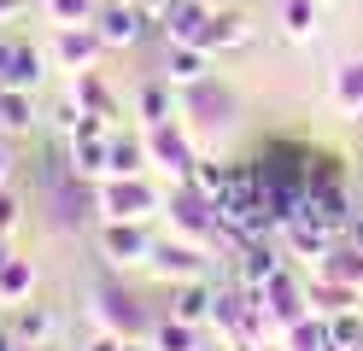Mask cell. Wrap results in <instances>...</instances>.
<instances>
[{
	"instance_id": "cell-12",
	"label": "cell",
	"mask_w": 363,
	"mask_h": 351,
	"mask_svg": "<svg viewBox=\"0 0 363 351\" xmlns=\"http://www.w3.org/2000/svg\"><path fill=\"white\" fill-rule=\"evenodd\" d=\"M182 111L199 117L206 129H223V123H229V111H235V94H229V88H217V82L206 77V82L182 88Z\"/></svg>"
},
{
	"instance_id": "cell-33",
	"label": "cell",
	"mask_w": 363,
	"mask_h": 351,
	"mask_svg": "<svg viewBox=\"0 0 363 351\" xmlns=\"http://www.w3.org/2000/svg\"><path fill=\"white\" fill-rule=\"evenodd\" d=\"M135 6H141V18H147V23H164L176 0H135Z\"/></svg>"
},
{
	"instance_id": "cell-31",
	"label": "cell",
	"mask_w": 363,
	"mask_h": 351,
	"mask_svg": "<svg viewBox=\"0 0 363 351\" xmlns=\"http://www.w3.org/2000/svg\"><path fill=\"white\" fill-rule=\"evenodd\" d=\"M100 0H48V18L53 23H94Z\"/></svg>"
},
{
	"instance_id": "cell-7",
	"label": "cell",
	"mask_w": 363,
	"mask_h": 351,
	"mask_svg": "<svg viewBox=\"0 0 363 351\" xmlns=\"http://www.w3.org/2000/svg\"><path fill=\"white\" fill-rule=\"evenodd\" d=\"M94 322L106 328V334H123V340H141V334H147L141 304H135L123 287H100V293H94Z\"/></svg>"
},
{
	"instance_id": "cell-3",
	"label": "cell",
	"mask_w": 363,
	"mask_h": 351,
	"mask_svg": "<svg viewBox=\"0 0 363 351\" xmlns=\"http://www.w3.org/2000/svg\"><path fill=\"white\" fill-rule=\"evenodd\" d=\"M147 152H152V164H158V170H170L176 182H194L199 152H194V140L182 135V123H176V117H170V123H158V129H147Z\"/></svg>"
},
{
	"instance_id": "cell-38",
	"label": "cell",
	"mask_w": 363,
	"mask_h": 351,
	"mask_svg": "<svg viewBox=\"0 0 363 351\" xmlns=\"http://www.w3.org/2000/svg\"><path fill=\"white\" fill-rule=\"evenodd\" d=\"M12 47L18 41H0V77H6V65H12Z\"/></svg>"
},
{
	"instance_id": "cell-36",
	"label": "cell",
	"mask_w": 363,
	"mask_h": 351,
	"mask_svg": "<svg viewBox=\"0 0 363 351\" xmlns=\"http://www.w3.org/2000/svg\"><path fill=\"white\" fill-rule=\"evenodd\" d=\"M6 176H12V152H6V140H0V187H6Z\"/></svg>"
},
{
	"instance_id": "cell-28",
	"label": "cell",
	"mask_w": 363,
	"mask_h": 351,
	"mask_svg": "<svg viewBox=\"0 0 363 351\" xmlns=\"http://www.w3.org/2000/svg\"><path fill=\"white\" fill-rule=\"evenodd\" d=\"M152 351H199V328L182 316H164L152 328Z\"/></svg>"
},
{
	"instance_id": "cell-32",
	"label": "cell",
	"mask_w": 363,
	"mask_h": 351,
	"mask_svg": "<svg viewBox=\"0 0 363 351\" xmlns=\"http://www.w3.org/2000/svg\"><path fill=\"white\" fill-rule=\"evenodd\" d=\"M18 217H24V199H18L12 187H0V234H12V228H18Z\"/></svg>"
},
{
	"instance_id": "cell-26",
	"label": "cell",
	"mask_w": 363,
	"mask_h": 351,
	"mask_svg": "<svg viewBox=\"0 0 363 351\" xmlns=\"http://www.w3.org/2000/svg\"><path fill=\"white\" fill-rule=\"evenodd\" d=\"M135 111H141V123L158 129V123H170L176 117V100H170V82H147L141 94H135Z\"/></svg>"
},
{
	"instance_id": "cell-22",
	"label": "cell",
	"mask_w": 363,
	"mask_h": 351,
	"mask_svg": "<svg viewBox=\"0 0 363 351\" xmlns=\"http://www.w3.org/2000/svg\"><path fill=\"white\" fill-rule=\"evenodd\" d=\"M35 129V106L24 88H0V135H30Z\"/></svg>"
},
{
	"instance_id": "cell-40",
	"label": "cell",
	"mask_w": 363,
	"mask_h": 351,
	"mask_svg": "<svg viewBox=\"0 0 363 351\" xmlns=\"http://www.w3.org/2000/svg\"><path fill=\"white\" fill-rule=\"evenodd\" d=\"M123 351H152V340H147V345H141V340H123Z\"/></svg>"
},
{
	"instance_id": "cell-15",
	"label": "cell",
	"mask_w": 363,
	"mask_h": 351,
	"mask_svg": "<svg viewBox=\"0 0 363 351\" xmlns=\"http://www.w3.org/2000/svg\"><path fill=\"white\" fill-rule=\"evenodd\" d=\"M211 311H217V287H211L206 275H194V281H176V293H170V316L194 322V328H206V322H211Z\"/></svg>"
},
{
	"instance_id": "cell-23",
	"label": "cell",
	"mask_w": 363,
	"mask_h": 351,
	"mask_svg": "<svg viewBox=\"0 0 363 351\" xmlns=\"http://www.w3.org/2000/svg\"><path fill=\"white\" fill-rule=\"evenodd\" d=\"M147 164H152L147 140H135V135H111V164H106V176H141Z\"/></svg>"
},
{
	"instance_id": "cell-1",
	"label": "cell",
	"mask_w": 363,
	"mask_h": 351,
	"mask_svg": "<svg viewBox=\"0 0 363 351\" xmlns=\"http://www.w3.org/2000/svg\"><path fill=\"white\" fill-rule=\"evenodd\" d=\"M164 211H170V228L182 234V240H194V246L217 240V205L199 194L194 182H176V194L164 199Z\"/></svg>"
},
{
	"instance_id": "cell-24",
	"label": "cell",
	"mask_w": 363,
	"mask_h": 351,
	"mask_svg": "<svg viewBox=\"0 0 363 351\" xmlns=\"http://www.w3.org/2000/svg\"><path fill=\"white\" fill-rule=\"evenodd\" d=\"M30 293H35L30 257H6V264H0V304H24Z\"/></svg>"
},
{
	"instance_id": "cell-5",
	"label": "cell",
	"mask_w": 363,
	"mask_h": 351,
	"mask_svg": "<svg viewBox=\"0 0 363 351\" xmlns=\"http://www.w3.org/2000/svg\"><path fill=\"white\" fill-rule=\"evenodd\" d=\"M100 53H111V47L100 41L94 23H59V35H53V59H59V70H94Z\"/></svg>"
},
{
	"instance_id": "cell-34",
	"label": "cell",
	"mask_w": 363,
	"mask_h": 351,
	"mask_svg": "<svg viewBox=\"0 0 363 351\" xmlns=\"http://www.w3.org/2000/svg\"><path fill=\"white\" fill-rule=\"evenodd\" d=\"M82 351H123V334H106V328H100V334H94V340H88Z\"/></svg>"
},
{
	"instance_id": "cell-37",
	"label": "cell",
	"mask_w": 363,
	"mask_h": 351,
	"mask_svg": "<svg viewBox=\"0 0 363 351\" xmlns=\"http://www.w3.org/2000/svg\"><path fill=\"white\" fill-rule=\"evenodd\" d=\"M346 240H352V246H363V217H352V223H346Z\"/></svg>"
},
{
	"instance_id": "cell-20",
	"label": "cell",
	"mask_w": 363,
	"mask_h": 351,
	"mask_svg": "<svg viewBox=\"0 0 363 351\" xmlns=\"http://www.w3.org/2000/svg\"><path fill=\"white\" fill-rule=\"evenodd\" d=\"M235 257H240V287H264V281L281 269V252L269 246V240H246Z\"/></svg>"
},
{
	"instance_id": "cell-35",
	"label": "cell",
	"mask_w": 363,
	"mask_h": 351,
	"mask_svg": "<svg viewBox=\"0 0 363 351\" xmlns=\"http://www.w3.org/2000/svg\"><path fill=\"white\" fill-rule=\"evenodd\" d=\"M0 351H24V340H18V334H12V322H6V328H0Z\"/></svg>"
},
{
	"instance_id": "cell-11",
	"label": "cell",
	"mask_w": 363,
	"mask_h": 351,
	"mask_svg": "<svg viewBox=\"0 0 363 351\" xmlns=\"http://www.w3.org/2000/svg\"><path fill=\"white\" fill-rule=\"evenodd\" d=\"M100 246H106L111 264H147V252H152L147 228L141 223H123V217H106L100 223Z\"/></svg>"
},
{
	"instance_id": "cell-9",
	"label": "cell",
	"mask_w": 363,
	"mask_h": 351,
	"mask_svg": "<svg viewBox=\"0 0 363 351\" xmlns=\"http://www.w3.org/2000/svg\"><path fill=\"white\" fill-rule=\"evenodd\" d=\"M48 199H53V223H59V228H82L88 211H100V199L82 194V176H77V170L53 176V182H48Z\"/></svg>"
},
{
	"instance_id": "cell-41",
	"label": "cell",
	"mask_w": 363,
	"mask_h": 351,
	"mask_svg": "<svg viewBox=\"0 0 363 351\" xmlns=\"http://www.w3.org/2000/svg\"><path fill=\"white\" fill-rule=\"evenodd\" d=\"M258 351H287V345H281V340H269V345H258Z\"/></svg>"
},
{
	"instance_id": "cell-19",
	"label": "cell",
	"mask_w": 363,
	"mask_h": 351,
	"mask_svg": "<svg viewBox=\"0 0 363 351\" xmlns=\"http://www.w3.org/2000/svg\"><path fill=\"white\" fill-rule=\"evenodd\" d=\"M287 351H334V334H328V316L323 311H305L299 322H287V334H281Z\"/></svg>"
},
{
	"instance_id": "cell-29",
	"label": "cell",
	"mask_w": 363,
	"mask_h": 351,
	"mask_svg": "<svg viewBox=\"0 0 363 351\" xmlns=\"http://www.w3.org/2000/svg\"><path fill=\"white\" fill-rule=\"evenodd\" d=\"M316 0H281V30L293 35V41H311L316 35Z\"/></svg>"
},
{
	"instance_id": "cell-14",
	"label": "cell",
	"mask_w": 363,
	"mask_h": 351,
	"mask_svg": "<svg viewBox=\"0 0 363 351\" xmlns=\"http://www.w3.org/2000/svg\"><path fill=\"white\" fill-rule=\"evenodd\" d=\"M211 77V47H194V41H170L164 53V82L170 88H194Z\"/></svg>"
},
{
	"instance_id": "cell-30",
	"label": "cell",
	"mask_w": 363,
	"mask_h": 351,
	"mask_svg": "<svg viewBox=\"0 0 363 351\" xmlns=\"http://www.w3.org/2000/svg\"><path fill=\"white\" fill-rule=\"evenodd\" d=\"M328 334H334V351H363V311H334L328 316Z\"/></svg>"
},
{
	"instance_id": "cell-2",
	"label": "cell",
	"mask_w": 363,
	"mask_h": 351,
	"mask_svg": "<svg viewBox=\"0 0 363 351\" xmlns=\"http://www.w3.org/2000/svg\"><path fill=\"white\" fill-rule=\"evenodd\" d=\"M94 199H100V217H123V223H147L152 211H164V199L141 176H106V187Z\"/></svg>"
},
{
	"instance_id": "cell-17",
	"label": "cell",
	"mask_w": 363,
	"mask_h": 351,
	"mask_svg": "<svg viewBox=\"0 0 363 351\" xmlns=\"http://www.w3.org/2000/svg\"><path fill=\"white\" fill-rule=\"evenodd\" d=\"M12 334L24 340V351H41L53 340V311H48V304H30V299L12 304Z\"/></svg>"
},
{
	"instance_id": "cell-8",
	"label": "cell",
	"mask_w": 363,
	"mask_h": 351,
	"mask_svg": "<svg viewBox=\"0 0 363 351\" xmlns=\"http://www.w3.org/2000/svg\"><path fill=\"white\" fill-rule=\"evenodd\" d=\"M147 269L158 275V281H194V275H206V257H199V246L194 240H152V252H147Z\"/></svg>"
},
{
	"instance_id": "cell-10",
	"label": "cell",
	"mask_w": 363,
	"mask_h": 351,
	"mask_svg": "<svg viewBox=\"0 0 363 351\" xmlns=\"http://www.w3.org/2000/svg\"><path fill=\"white\" fill-rule=\"evenodd\" d=\"M281 246H287L293 257H305V264H323V257L340 246V234L323 228L316 217H293V223H281Z\"/></svg>"
},
{
	"instance_id": "cell-25",
	"label": "cell",
	"mask_w": 363,
	"mask_h": 351,
	"mask_svg": "<svg viewBox=\"0 0 363 351\" xmlns=\"http://www.w3.org/2000/svg\"><path fill=\"white\" fill-rule=\"evenodd\" d=\"M363 293L357 287H346V281H328V275H316L311 281V311H323V316H334V311H352Z\"/></svg>"
},
{
	"instance_id": "cell-21",
	"label": "cell",
	"mask_w": 363,
	"mask_h": 351,
	"mask_svg": "<svg viewBox=\"0 0 363 351\" xmlns=\"http://www.w3.org/2000/svg\"><path fill=\"white\" fill-rule=\"evenodd\" d=\"M316 275H328V281H346V287H357L363 293V246H352V240H340L323 264H316Z\"/></svg>"
},
{
	"instance_id": "cell-4",
	"label": "cell",
	"mask_w": 363,
	"mask_h": 351,
	"mask_svg": "<svg viewBox=\"0 0 363 351\" xmlns=\"http://www.w3.org/2000/svg\"><path fill=\"white\" fill-rule=\"evenodd\" d=\"M252 293L264 299V311L276 316V328H281V334H287V322H299V316L311 311V287H305L299 275H287V269H276V275H269L264 287H252Z\"/></svg>"
},
{
	"instance_id": "cell-27",
	"label": "cell",
	"mask_w": 363,
	"mask_h": 351,
	"mask_svg": "<svg viewBox=\"0 0 363 351\" xmlns=\"http://www.w3.org/2000/svg\"><path fill=\"white\" fill-rule=\"evenodd\" d=\"M334 106L363 117V59H346V65L334 70Z\"/></svg>"
},
{
	"instance_id": "cell-6",
	"label": "cell",
	"mask_w": 363,
	"mask_h": 351,
	"mask_svg": "<svg viewBox=\"0 0 363 351\" xmlns=\"http://www.w3.org/2000/svg\"><path fill=\"white\" fill-rule=\"evenodd\" d=\"M94 30H100V41L106 47H135L147 35V18H141V6L135 0H100V12H94Z\"/></svg>"
},
{
	"instance_id": "cell-13",
	"label": "cell",
	"mask_w": 363,
	"mask_h": 351,
	"mask_svg": "<svg viewBox=\"0 0 363 351\" xmlns=\"http://www.w3.org/2000/svg\"><path fill=\"white\" fill-rule=\"evenodd\" d=\"M211 18H217V6H206V0H176L170 18H164V35H170V41L211 47Z\"/></svg>"
},
{
	"instance_id": "cell-42",
	"label": "cell",
	"mask_w": 363,
	"mask_h": 351,
	"mask_svg": "<svg viewBox=\"0 0 363 351\" xmlns=\"http://www.w3.org/2000/svg\"><path fill=\"white\" fill-rule=\"evenodd\" d=\"M206 6H229V0H206Z\"/></svg>"
},
{
	"instance_id": "cell-18",
	"label": "cell",
	"mask_w": 363,
	"mask_h": 351,
	"mask_svg": "<svg viewBox=\"0 0 363 351\" xmlns=\"http://www.w3.org/2000/svg\"><path fill=\"white\" fill-rule=\"evenodd\" d=\"M48 53L41 47H30V41H18L12 47V65H6V77H0V88H24V94H35L41 88V77H48Z\"/></svg>"
},
{
	"instance_id": "cell-16",
	"label": "cell",
	"mask_w": 363,
	"mask_h": 351,
	"mask_svg": "<svg viewBox=\"0 0 363 351\" xmlns=\"http://www.w3.org/2000/svg\"><path fill=\"white\" fill-rule=\"evenodd\" d=\"M71 106L77 111H94V117H118V106H111V88L100 82V70H71Z\"/></svg>"
},
{
	"instance_id": "cell-39",
	"label": "cell",
	"mask_w": 363,
	"mask_h": 351,
	"mask_svg": "<svg viewBox=\"0 0 363 351\" xmlns=\"http://www.w3.org/2000/svg\"><path fill=\"white\" fill-rule=\"evenodd\" d=\"M24 12V0H0V18H18Z\"/></svg>"
}]
</instances>
